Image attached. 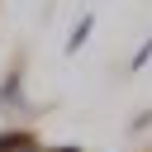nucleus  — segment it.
Instances as JSON below:
<instances>
[{"label": "nucleus", "instance_id": "obj_1", "mask_svg": "<svg viewBox=\"0 0 152 152\" xmlns=\"http://www.w3.org/2000/svg\"><path fill=\"white\" fill-rule=\"evenodd\" d=\"M66 152H71V147H66Z\"/></svg>", "mask_w": 152, "mask_h": 152}]
</instances>
